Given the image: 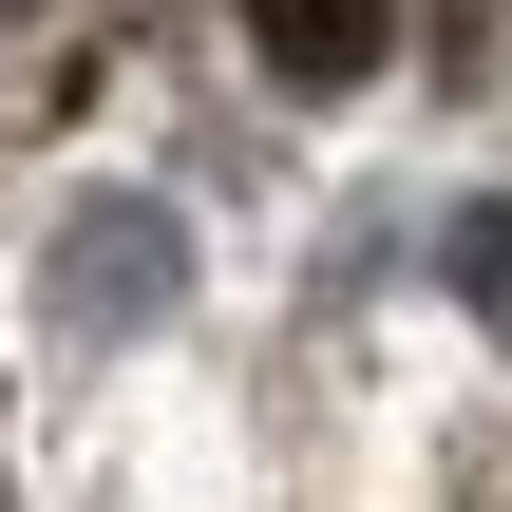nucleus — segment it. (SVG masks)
Segmentation results:
<instances>
[{
	"instance_id": "obj_1",
	"label": "nucleus",
	"mask_w": 512,
	"mask_h": 512,
	"mask_svg": "<svg viewBox=\"0 0 512 512\" xmlns=\"http://www.w3.org/2000/svg\"><path fill=\"white\" fill-rule=\"evenodd\" d=\"M247 38H266V76H304V95H342V76H380V38H399V0H247Z\"/></svg>"
},
{
	"instance_id": "obj_2",
	"label": "nucleus",
	"mask_w": 512,
	"mask_h": 512,
	"mask_svg": "<svg viewBox=\"0 0 512 512\" xmlns=\"http://www.w3.org/2000/svg\"><path fill=\"white\" fill-rule=\"evenodd\" d=\"M456 285H475V304L512 323V209H475V228H456Z\"/></svg>"
},
{
	"instance_id": "obj_3",
	"label": "nucleus",
	"mask_w": 512,
	"mask_h": 512,
	"mask_svg": "<svg viewBox=\"0 0 512 512\" xmlns=\"http://www.w3.org/2000/svg\"><path fill=\"white\" fill-rule=\"evenodd\" d=\"M0 19H38V0H0Z\"/></svg>"
}]
</instances>
